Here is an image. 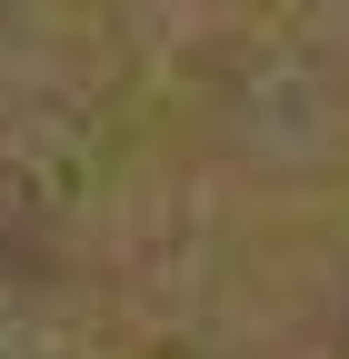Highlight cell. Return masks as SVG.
Segmentation results:
<instances>
[{
  "mask_svg": "<svg viewBox=\"0 0 349 359\" xmlns=\"http://www.w3.org/2000/svg\"><path fill=\"white\" fill-rule=\"evenodd\" d=\"M0 359H349V0H0Z\"/></svg>",
  "mask_w": 349,
  "mask_h": 359,
  "instance_id": "1",
  "label": "cell"
}]
</instances>
